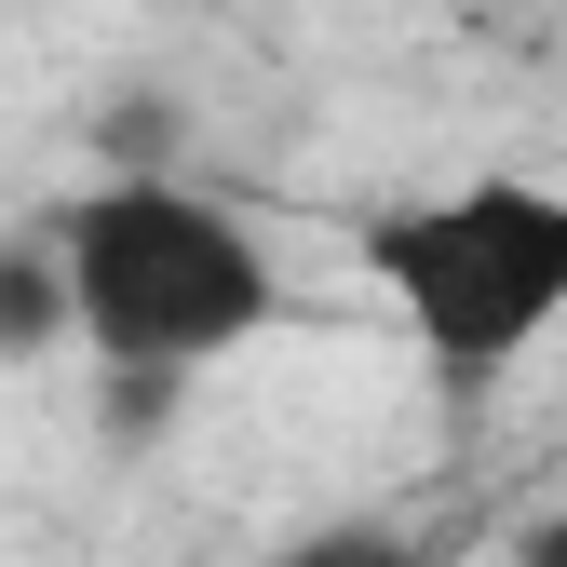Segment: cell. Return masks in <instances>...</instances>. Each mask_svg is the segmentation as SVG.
<instances>
[{
  "label": "cell",
  "mask_w": 567,
  "mask_h": 567,
  "mask_svg": "<svg viewBox=\"0 0 567 567\" xmlns=\"http://www.w3.org/2000/svg\"><path fill=\"white\" fill-rule=\"evenodd\" d=\"M41 244L68 270V338H82L109 379H150V392L230 365V351L284 311L270 244L230 217L217 189H189L176 163L68 189L54 217H41Z\"/></svg>",
  "instance_id": "cell-1"
},
{
  "label": "cell",
  "mask_w": 567,
  "mask_h": 567,
  "mask_svg": "<svg viewBox=\"0 0 567 567\" xmlns=\"http://www.w3.org/2000/svg\"><path fill=\"white\" fill-rule=\"evenodd\" d=\"M365 270L405 311L419 365L446 392H486L567 324V189L554 176H460V189L379 203Z\"/></svg>",
  "instance_id": "cell-2"
},
{
  "label": "cell",
  "mask_w": 567,
  "mask_h": 567,
  "mask_svg": "<svg viewBox=\"0 0 567 567\" xmlns=\"http://www.w3.org/2000/svg\"><path fill=\"white\" fill-rule=\"evenodd\" d=\"M68 351V270L41 230H0V365H41Z\"/></svg>",
  "instance_id": "cell-3"
},
{
  "label": "cell",
  "mask_w": 567,
  "mask_h": 567,
  "mask_svg": "<svg viewBox=\"0 0 567 567\" xmlns=\"http://www.w3.org/2000/svg\"><path fill=\"white\" fill-rule=\"evenodd\" d=\"M284 567H405L392 540H365V527H351V540H311V554H284Z\"/></svg>",
  "instance_id": "cell-4"
},
{
  "label": "cell",
  "mask_w": 567,
  "mask_h": 567,
  "mask_svg": "<svg viewBox=\"0 0 567 567\" xmlns=\"http://www.w3.org/2000/svg\"><path fill=\"white\" fill-rule=\"evenodd\" d=\"M514 567H567V501H554V514H527V527H514Z\"/></svg>",
  "instance_id": "cell-5"
}]
</instances>
